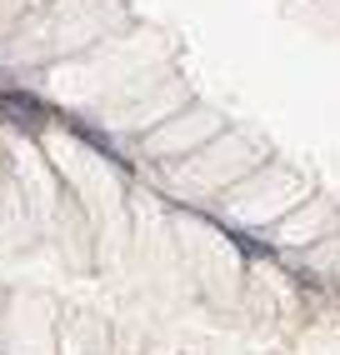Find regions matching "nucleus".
<instances>
[{"mask_svg":"<svg viewBox=\"0 0 340 355\" xmlns=\"http://www.w3.org/2000/svg\"><path fill=\"white\" fill-rule=\"evenodd\" d=\"M0 110H6L10 121H20V125H40L45 121V105L35 96H26V90H0Z\"/></svg>","mask_w":340,"mask_h":355,"instance_id":"nucleus-1","label":"nucleus"}]
</instances>
